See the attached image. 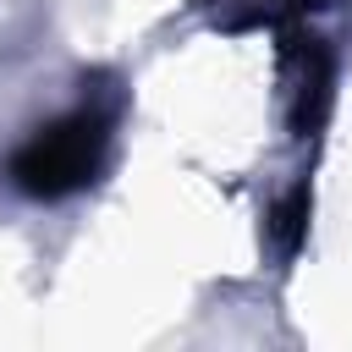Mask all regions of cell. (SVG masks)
<instances>
[{
  "label": "cell",
  "instance_id": "obj_1",
  "mask_svg": "<svg viewBox=\"0 0 352 352\" xmlns=\"http://www.w3.org/2000/svg\"><path fill=\"white\" fill-rule=\"evenodd\" d=\"M104 143H110L104 110H72V116L38 126V132L6 160V176H11V187L28 192V198H72V192H82V187L99 182Z\"/></svg>",
  "mask_w": 352,
  "mask_h": 352
},
{
  "label": "cell",
  "instance_id": "obj_2",
  "mask_svg": "<svg viewBox=\"0 0 352 352\" xmlns=\"http://www.w3.org/2000/svg\"><path fill=\"white\" fill-rule=\"evenodd\" d=\"M286 60H297L302 66V77H297V99H292V132L297 138H314L319 126H324V116H330V88H336V60H330V50L319 44V38H302L292 22H286Z\"/></svg>",
  "mask_w": 352,
  "mask_h": 352
},
{
  "label": "cell",
  "instance_id": "obj_3",
  "mask_svg": "<svg viewBox=\"0 0 352 352\" xmlns=\"http://www.w3.org/2000/svg\"><path fill=\"white\" fill-rule=\"evenodd\" d=\"M308 209H314V198H308V187L297 182L292 192H280L275 198V209H270V236H275V253H297L302 248V236H308Z\"/></svg>",
  "mask_w": 352,
  "mask_h": 352
}]
</instances>
